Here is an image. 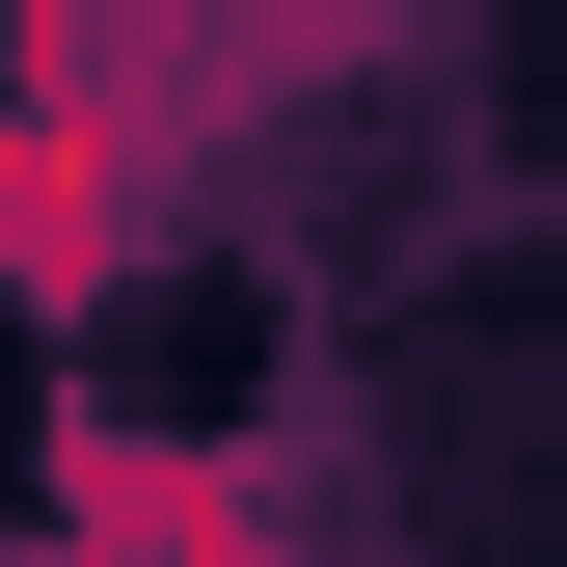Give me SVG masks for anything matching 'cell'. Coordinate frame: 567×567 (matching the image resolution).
<instances>
[{"mask_svg":"<svg viewBox=\"0 0 567 567\" xmlns=\"http://www.w3.org/2000/svg\"><path fill=\"white\" fill-rule=\"evenodd\" d=\"M109 244H135V163H109V109H82V82H28V109H0V270H28V298H82Z\"/></svg>","mask_w":567,"mask_h":567,"instance_id":"6da1fadb","label":"cell"},{"mask_svg":"<svg viewBox=\"0 0 567 567\" xmlns=\"http://www.w3.org/2000/svg\"><path fill=\"white\" fill-rule=\"evenodd\" d=\"M82 567H270V486L189 433H82Z\"/></svg>","mask_w":567,"mask_h":567,"instance_id":"7a4b0ae2","label":"cell"}]
</instances>
